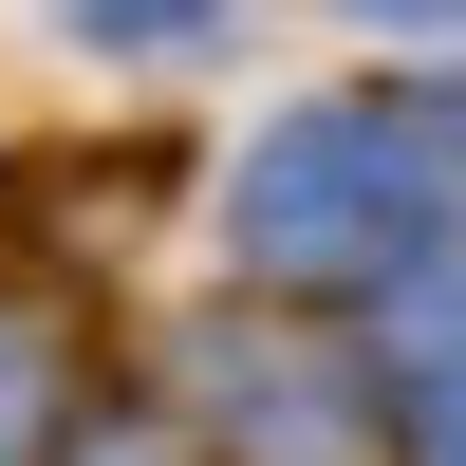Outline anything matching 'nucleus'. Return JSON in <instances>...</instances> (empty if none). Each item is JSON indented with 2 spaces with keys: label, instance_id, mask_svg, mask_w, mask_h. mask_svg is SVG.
<instances>
[{
  "label": "nucleus",
  "instance_id": "nucleus-4",
  "mask_svg": "<svg viewBox=\"0 0 466 466\" xmlns=\"http://www.w3.org/2000/svg\"><path fill=\"white\" fill-rule=\"evenodd\" d=\"M224 0H56V37H94V56H168V37H206Z\"/></svg>",
  "mask_w": 466,
  "mask_h": 466
},
{
  "label": "nucleus",
  "instance_id": "nucleus-6",
  "mask_svg": "<svg viewBox=\"0 0 466 466\" xmlns=\"http://www.w3.org/2000/svg\"><path fill=\"white\" fill-rule=\"evenodd\" d=\"M430 466H466V373H448V410H430Z\"/></svg>",
  "mask_w": 466,
  "mask_h": 466
},
{
  "label": "nucleus",
  "instance_id": "nucleus-2",
  "mask_svg": "<svg viewBox=\"0 0 466 466\" xmlns=\"http://www.w3.org/2000/svg\"><path fill=\"white\" fill-rule=\"evenodd\" d=\"M187 430L206 466H355L373 448V373L318 299H243V318L187 336Z\"/></svg>",
  "mask_w": 466,
  "mask_h": 466
},
{
  "label": "nucleus",
  "instance_id": "nucleus-3",
  "mask_svg": "<svg viewBox=\"0 0 466 466\" xmlns=\"http://www.w3.org/2000/svg\"><path fill=\"white\" fill-rule=\"evenodd\" d=\"M75 448V355L37 318H0V466H56Z\"/></svg>",
  "mask_w": 466,
  "mask_h": 466
},
{
  "label": "nucleus",
  "instance_id": "nucleus-1",
  "mask_svg": "<svg viewBox=\"0 0 466 466\" xmlns=\"http://www.w3.org/2000/svg\"><path fill=\"white\" fill-rule=\"evenodd\" d=\"M448 206H466V112H430V94H355V112L261 131L224 224H243V261H261L280 299H318V280H392V261H430Z\"/></svg>",
  "mask_w": 466,
  "mask_h": 466
},
{
  "label": "nucleus",
  "instance_id": "nucleus-5",
  "mask_svg": "<svg viewBox=\"0 0 466 466\" xmlns=\"http://www.w3.org/2000/svg\"><path fill=\"white\" fill-rule=\"evenodd\" d=\"M355 37H466V0H336Z\"/></svg>",
  "mask_w": 466,
  "mask_h": 466
}]
</instances>
